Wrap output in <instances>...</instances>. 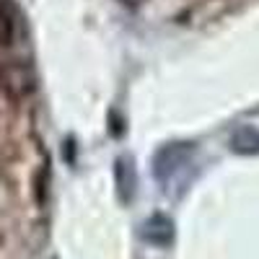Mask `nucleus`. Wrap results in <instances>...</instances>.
I'll return each mask as SVG.
<instances>
[{"mask_svg": "<svg viewBox=\"0 0 259 259\" xmlns=\"http://www.w3.org/2000/svg\"><path fill=\"white\" fill-rule=\"evenodd\" d=\"M194 166H197L194 148H189L187 143H174V145L161 148L153 161L158 184L163 187L166 194H174V197L187 189L189 179L194 177Z\"/></svg>", "mask_w": 259, "mask_h": 259, "instance_id": "1", "label": "nucleus"}, {"mask_svg": "<svg viewBox=\"0 0 259 259\" xmlns=\"http://www.w3.org/2000/svg\"><path fill=\"white\" fill-rule=\"evenodd\" d=\"M140 236L148 244H156V246H168L174 241V223H171L166 215H150V218L143 223Z\"/></svg>", "mask_w": 259, "mask_h": 259, "instance_id": "2", "label": "nucleus"}, {"mask_svg": "<svg viewBox=\"0 0 259 259\" xmlns=\"http://www.w3.org/2000/svg\"><path fill=\"white\" fill-rule=\"evenodd\" d=\"M231 148L236 150V153H254V150H259V133L256 130H239L233 138H231Z\"/></svg>", "mask_w": 259, "mask_h": 259, "instance_id": "3", "label": "nucleus"}, {"mask_svg": "<svg viewBox=\"0 0 259 259\" xmlns=\"http://www.w3.org/2000/svg\"><path fill=\"white\" fill-rule=\"evenodd\" d=\"M122 3H124V6H140L143 0H122Z\"/></svg>", "mask_w": 259, "mask_h": 259, "instance_id": "4", "label": "nucleus"}]
</instances>
